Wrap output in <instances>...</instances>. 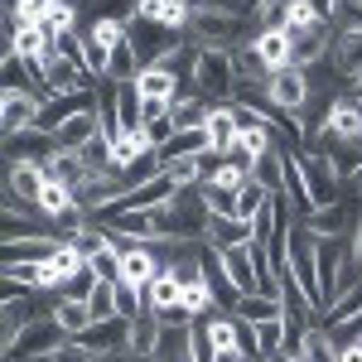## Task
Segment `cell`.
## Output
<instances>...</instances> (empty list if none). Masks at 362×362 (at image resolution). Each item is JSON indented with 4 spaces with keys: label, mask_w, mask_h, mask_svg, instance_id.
<instances>
[{
    "label": "cell",
    "mask_w": 362,
    "mask_h": 362,
    "mask_svg": "<svg viewBox=\"0 0 362 362\" xmlns=\"http://www.w3.org/2000/svg\"><path fill=\"white\" fill-rule=\"evenodd\" d=\"M160 334H165L160 314H140V319H131V358L155 362V353H160Z\"/></svg>",
    "instance_id": "cell-20"
},
{
    "label": "cell",
    "mask_w": 362,
    "mask_h": 362,
    "mask_svg": "<svg viewBox=\"0 0 362 362\" xmlns=\"http://www.w3.org/2000/svg\"><path fill=\"white\" fill-rule=\"evenodd\" d=\"M44 362H102V358L87 348L83 338H63V343H58V348H54V353H49Z\"/></svg>",
    "instance_id": "cell-36"
},
{
    "label": "cell",
    "mask_w": 362,
    "mask_h": 362,
    "mask_svg": "<svg viewBox=\"0 0 362 362\" xmlns=\"http://www.w3.org/2000/svg\"><path fill=\"white\" fill-rule=\"evenodd\" d=\"M334 68L348 87L362 78V34H338L334 39Z\"/></svg>",
    "instance_id": "cell-25"
},
{
    "label": "cell",
    "mask_w": 362,
    "mask_h": 362,
    "mask_svg": "<svg viewBox=\"0 0 362 362\" xmlns=\"http://www.w3.org/2000/svg\"><path fill=\"white\" fill-rule=\"evenodd\" d=\"M194 92L203 97V102H213V107L232 102V92H237V68H232L227 49H203V54H198Z\"/></svg>",
    "instance_id": "cell-2"
},
{
    "label": "cell",
    "mask_w": 362,
    "mask_h": 362,
    "mask_svg": "<svg viewBox=\"0 0 362 362\" xmlns=\"http://www.w3.org/2000/svg\"><path fill=\"white\" fill-rule=\"evenodd\" d=\"M116 102H121V126H126V131H140V126H145V97H140V87L116 83Z\"/></svg>",
    "instance_id": "cell-30"
},
{
    "label": "cell",
    "mask_w": 362,
    "mask_h": 362,
    "mask_svg": "<svg viewBox=\"0 0 362 362\" xmlns=\"http://www.w3.org/2000/svg\"><path fill=\"white\" fill-rule=\"evenodd\" d=\"M169 116H174V126H179V131H203V126H208V116H213V102H203L198 92H189V97H179V102L169 107Z\"/></svg>",
    "instance_id": "cell-27"
},
{
    "label": "cell",
    "mask_w": 362,
    "mask_h": 362,
    "mask_svg": "<svg viewBox=\"0 0 362 362\" xmlns=\"http://www.w3.org/2000/svg\"><path fill=\"white\" fill-rule=\"evenodd\" d=\"M266 97H271V112L280 116H305V107L314 102V83H309L305 68H280V73H271L266 78Z\"/></svg>",
    "instance_id": "cell-3"
},
{
    "label": "cell",
    "mask_w": 362,
    "mask_h": 362,
    "mask_svg": "<svg viewBox=\"0 0 362 362\" xmlns=\"http://www.w3.org/2000/svg\"><path fill=\"white\" fill-rule=\"evenodd\" d=\"M63 242H68V237H58V232H39V237H25V242H5L0 266H5V261H49Z\"/></svg>",
    "instance_id": "cell-17"
},
{
    "label": "cell",
    "mask_w": 362,
    "mask_h": 362,
    "mask_svg": "<svg viewBox=\"0 0 362 362\" xmlns=\"http://www.w3.org/2000/svg\"><path fill=\"white\" fill-rule=\"evenodd\" d=\"M300 362H338V338L329 334V329H309Z\"/></svg>",
    "instance_id": "cell-34"
},
{
    "label": "cell",
    "mask_w": 362,
    "mask_h": 362,
    "mask_svg": "<svg viewBox=\"0 0 362 362\" xmlns=\"http://www.w3.org/2000/svg\"><path fill=\"white\" fill-rule=\"evenodd\" d=\"M136 20L160 25V29H169V34H189L194 10H189L184 0H140V5H136Z\"/></svg>",
    "instance_id": "cell-12"
},
{
    "label": "cell",
    "mask_w": 362,
    "mask_h": 362,
    "mask_svg": "<svg viewBox=\"0 0 362 362\" xmlns=\"http://www.w3.org/2000/svg\"><path fill=\"white\" fill-rule=\"evenodd\" d=\"M300 160H305V184H309L314 208H334L338 198H343V179H338V169H334V160H329V150H305Z\"/></svg>",
    "instance_id": "cell-4"
},
{
    "label": "cell",
    "mask_w": 362,
    "mask_h": 362,
    "mask_svg": "<svg viewBox=\"0 0 362 362\" xmlns=\"http://www.w3.org/2000/svg\"><path fill=\"white\" fill-rule=\"evenodd\" d=\"M165 174H169L174 189H198L203 184V160H169Z\"/></svg>",
    "instance_id": "cell-35"
},
{
    "label": "cell",
    "mask_w": 362,
    "mask_h": 362,
    "mask_svg": "<svg viewBox=\"0 0 362 362\" xmlns=\"http://www.w3.org/2000/svg\"><path fill=\"white\" fill-rule=\"evenodd\" d=\"M218 362H256V358H247V353H227V358H218Z\"/></svg>",
    "instance_id": "cell-40"
},
{
    "label": "cell",
    "mask_w": 362,
    "mask_h": 362,
    "mask_svg": "<svg viewBox=\"0 0 362 362\" xmlns=\"http://www.w3.org/2000/svg\"><path fill=\"white\" fill-rule=\"evenodd\" d=\"M174 136H179V126H174V116H160V121H150V126H145V140H150L155 150H165V145H169Z\"/></svg>",
    "instance_id": "cell-37"
},
{
    "label": "cell",
    "mask_w": 362,
    "mask_h": 362,
    "mask_svg": "<svg viewBox=\"0 0 362 362\" xmlns=\"http://www.w3.org/2000/svg\"><path fill=\"white\" fill-rule=\"evenodd\" d=\"M256 329V362H276L285 353V319H271V324H251Z\"/></svg>",
    "instance_id": "cell-28"
},
{
    "label": "cell",
    "mask_w": 362,
    "mask_h": 362,
    "mask_svg": "<svg viewBox=\"0 0 362 362\" xmlns=\"http://www.w3.org/2000/svg\"><path fill=\"white\" fill-rule=\"evenodd\" d=\"M271 198H276V194H271L266 184L247 179V184H242V194H237V218H242V223H256V213H261Z\"/></svg>",
    "instance_id": "cell-32"
},
{
    "label": "cell",
    "mask_w": 362,
    "mask_h": 362,
    "mask_svg": "<svg viewBox=\"0 0 362 362\" xmlns=\"http://www.w3.org/2000/svg\"><path fill=\"white\" fill-rule=\"evenodd\" d=\"M353 102H362V78H358V83H353Z\"/></svg>",
    "instance_id": "cell-41"
},
{
    "label": "cell",
    "mask_w": 362,
    "mask_h": 362,
    "mask_svg": "<svg viewBox=\"0 0 362 362\" xmlns=\"http://www.w3.org/2000/svg\"><path fill=\"white\" fill-rule=\"evenodd\" d=\"M179 44V34H169L160 25H145V20H131V49L140 54V68H150V63H160Z\"/></svg>",
    "instance_id": "cell-13"
},
{
    "label": "cell",
    "mask_w": 362,
    "mask_h": 362,
    "mask_svg": "<svg viewBox=\"0 0 362 362\" xmlns=\"http://www.w3.org/2000/svg\"><path fill=\"white\" fill-rule=\"evenodd\" d=\"M83 343L97 358H131V319H107V324H92L83 334Z\"/></svg>",
    "instance_id": "cell-10"
},
{
    "label": "cell",
    "mask_w": 362,
    "mask_h": 362,
    "mask_svg": "<svg viewBox=\"0 0 362 362\" xmlns=\"http://www.w3.org/2000/svg\"><path fill=\"white\" fill-rule=\"evenodd\" d=\"M208 136H213V155H232L237 150V136H242V126H237V116H232V102H223V107H213V116H208Z\"/></svg>",
    "instance_id": "cell-21"
},
{
    "label": "cell",
    "mask_w": 362,
    "mask_h": 362,
    "mask_svg": "<svg viewBox=\"0 0 362 362\" xmlns=\"http://www.w3.org/2000/svg\"><path fill=\"white\" fill-rule=\"evenodd\" d=\"M160 218H165V237H174V242H203L208 198H203V189H174V198L160 208Z\"/></svg>",
    "instance_id": "cell-1"
},
{
    "label": "cell",
    "mask_w": 362,
    "mask_h": 362,
    "mask_svg": "<svg viewBox=\"0 0 362 362\" xmlns=\"http://www.w3.org/2000/svg\"><path fill=\"white\" fill-rule=\"evenodd\" d=\"M203 155H213V136H208V126H203V131H179V136L160 150L165 165H169V160H203Z\"/></svg>",
    "instance_id": "cell-22"
},
{
    "label": "cell",
    "mask_w": 362,
    "mask_h": 362,
    "mask_svg": "<svg viewBox=\"0 0 362 362\" xmlns=\"http://www.w3.org/2000/svg\"><path fill=\"white\" fill-rule=\"evenodd\" d=\"M276 362H300V358H285V353H280V358H276Z\"/></svg>",
    "instance_id": "cell-42"
},
{
    "label": "cell",
    "mask_w": 362,
    "mask_h": 362,
    "mask_svg": "<svg viewBox=\"0 0 362 362\" xmlns=\"http://www.w3.org/2000/svg\"><path fill=\"white\" fill-rule=\"evenodd\" d=\"M87 309H92V324L121 319V314H116V280H97V290L87 295Z\"/></svg>",
    "instance_id": "cell-33"
},
{
    "label": "cell",
    "mask_w": 362,
    "mask_h": 362,
    "mask_svg": "<svg viewBox=\"0 0 362 362\" xmlns=\"http://www.w3.org/2000/svg\"><path fill=\"white\" fill-rule=\"evenodd\" d=\"M251 179H256V184H266L271 194H280V179H285V150L276 145L271 155H261V160L251 165Z\"/></svg>",
    "instance_id": "cell-31"
},
{
    "label": "cell",
    "mask_w": 362,
    "mask_h": 362,
    "mask_svg": "<svg viewBox=\"0 0 362 362\" xmlns=\"http://www.w3.org/2000/svg\"><path fill=\"white\" fill-rule=\"evenodd\" d=\"M92 107H97V97H92V92H58V97H49V102L39 107V121H34V131L54 136V131L63 126V121H68V116L92 112Z\"/></svg>",
    "instance_id": "cell-9"
},
{
    "label": "cell",
    "mask_w": 362,
    "mask_h": 362,
    "mask_svg": "<svg viewBox=\"0 0 362 362\" xmlns=\"http://www.w3.org/2000/svg\"><path fill=\"white\" fill-rule=\"evenodd\" d=\"M92 140H107V136H102V121H97V107H92V112L68 116V121L54 131V145H58V150H78V155H83Z\"/></svg>",
    "instance_id": "cell-15"
},
{
    "label": "cell",
    "mask_w": 362,
    "mask_h": 362,
    "mask_svg": "<svg viewBox=\"0 0 362 362\" xmlns=\"http://www.w3.org/2000/svg\"><path fill=\"white\" fill-rule=\"evenodd\" d=\"M223 266H227V280L237 285V295H261V280H256V266H251V247H227Z\"/></svg>",
    "instance_id": "cell-19"
},
{
    "label": "cell",
    "mask_w": 362,
    "mask_h": 362,
    "mask_svg": "<svg viewBox=\"0 0 362 362\" xmlns=\"http://www.w3.org/2000/svg\"><path fill=\"white\" fill-rule=\"evenodd\" d=\"M39 107H44V102H39L34 92H15V87H5V92H0V131H5V140L34 131Z\"/></svg>",
    "instance_id": "cell-6"
},
{
    "label": "cell",
    "mask_w": 362,
    "mask_h": 362,
    "mask_svg": "<svg viewBox=\"0 0 362 362\" xmlns=\"http://www.w3.org/2000/svg\"><path fill=\"white\" fill-rule=\"evenodd\" d=\"M251 49H256V58H261L266 78L295 63V39H290V34H285L280 25H261L256 34H251Z\"/></svg>",
    "instance_id": "cell-8"
},
{
    "label": "cell",
    "mask_w": 362,
    "mask_h": 362,
    "mask_svg": "<svg viewBox=\"0 0 362 362\" xmlns=\"http://www.w3.org/2000/svg\"><path fill=\"white\" fill-rule=\"evenodd\" d=\"M232 314L242 324H271V319H285V300H276V295H242L232 305Z\"/></svg>",
    "instance_id": "cell-24"
},
{
    "label": "cell",
    "mask_w": 362,
    "mask_h": 362,
    "mask_svg": "<svg viewBox=\"0 0 362 362\" xmlns=\"http://www.w3.org/2000/svg\"><path fill=\"white\" fill-rule=\"evenodd\" d=\"M362 314V280H353L343 295L334 300V309H324V319H319V329H329V334H338L343 324H353Z\"/></svg>",
    "instance_id": "cell-23"
},
{
    "label": "cell",
    "mask_w": 362,
    "mask_h": 362,
    "mask_svg": "<svg viewBox=\"0 0 362 362\" xmlns=\"http://www.w3.org/2000/svg\"><path fill=\"white\" fill-rule=\"evenodd\" d=\"M251 237V223H242L237 213H208V227H203V242L213 251H227V247H247Z\"/></svg>",
    "instance_id": "cell-14"
},
{
    "label": "cell",
    "mask_w": 362,
    "mask_h": 362,
    "mask_svg": "<svg viewBox=\"0 0 362 362\" xmlns=\"http://www.w3.org/2000/svg\"><path fill=\"white\" fill-rule=\"evenodd\" d=\"M155 145L145 140V131H126V136L112 140V174H126V169L136 165L140 155H150Z\"/></svg>",
    "instance_id": "cell-26"
},
{
    "label": "cell",
    "mask_w": 362,
    "mask_h": 362,
    "mask_svg": "<svg viewBox=\"0 0 362 362\" xmlns=\"http://www.w3.org/2000/svg\"><path fill=\"white\" fill-rule=\"evenodd\" d=\"M338 362H362V343H358V338H353V343H343V348H338Z\"/></svg>",
    "instance_id": "cell-39"
},
{
    "label": "cell",
    "mask_w": 362,
    "mask_h": 362,
    "mask_svg": "<svg viewBox=\"0 0 362 362\" xmlns=\"http://www.w3.org/2000/svg\"><path fill=\"white\" fill-rule=\"evenodd\" d=\"M92 290H97V276H92V266H83L78 276H73L68 285H63V295H68V300H87Z\"/></svg>",
    "instance_id": "cell-38"
},
{
    "label": "cell",
    "mask_w": 362,
    "mask_h": 362,
    "mask_svg": "<svg viewBox=\"0 0 362 362\" xmlns=\"http://www.w3.org/2000/svg\"><path fill=\"white\" fill-rule=\"evenodd\" d=\"M324 136H329V145H358L362 140V102L334 97L329 112H324Z\"/></svg>",
    "instance_id": "cell-7"
},
{
    "label": "cell",
    "mask_w": 362,
    "mask_h": 362,
    "mask_svg": "<svg viewBox=\"0 0 362 362\" xmlns=\"http://www.w3.org/2000/svg\"><path fill=\"white\" fill-rule=\"evenodd\" d=\"M353 223H358V208H343V203L314 208V213L305 218V227L314 232V237H353Z\"/></svg>",
    "instance_id": "cell-16"
},
{
    "label": "cell",
    "mask_w": 362,
    "mask_h": 362,
    "mask_svg": "<svg viewBox=\"0 0 362 362\" xmlns=\"http://www.w3.org/2000/svg\"><path fill=\"white\" fill-rule=\"evenodd\" d=\"M150 300H155V314L160 309H174V305H184V280L174 276V271H160V276L150 280Z\"/></svg>",
    "instance_id": "cell-29"
},
{
    "label": "cell",
    "mask_w": 362,
    "mask_h": 362,
    "mask_svg": "<svg viewBox=\"0 0 362 362\" xmlns=\"http://www.w3.org/2000/svg\"><path fill=\"white\" fill-rule=\"evenodd\" d=\"M44 184H49L44 160H10V165H5V194H15V198H25V203H34V208H39Z\"/></svg>",
    "instance_id": "cell-11"
},
{
    "label": "cell",
    "mask_w": 362,
    "mask_h": 362,
    "mask_svg": "<svg viewBox=\"0 0 362 362\" xmlns=\"http://www.w3.org/2000/svg\"><path fill=\"white\" fill-rule=\"evenodd\" d=\"M63 329L54 324V314H39L34 324H29L25 334L15 338V348H5V362H29V358H49L58 343H63Z\"/></svg>",
    "instance_id": "cell-5"
},
{
    "label": "cell",
    "mask_w": 362,
    "mask_h": 362,
    "mask_svg": "<svg viewBox=\"0 0 362 362\" xmlns=\"http://www.w3.org/2000/svg\"><path fill=\"white\" fill-rule=\"evenodd\" d=\"M49 314H54V324H58V329H63L68 338H83L87 329H92V309H87V300H68V295H54Z\"/></svg>",
    "instance_id": "cell-18"
}]
</instances>
